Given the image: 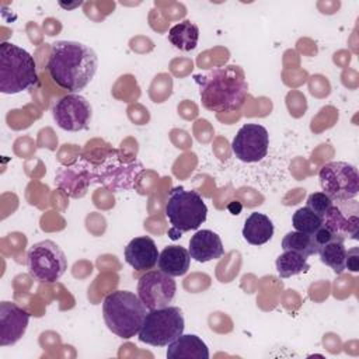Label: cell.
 <instances>
[{
  "label": "cell",
  "instance_id": "6da1fadb",
  "mask_svg": "<svg viewBox=\"0 0 359 359\" xmlns=\"http://www.w3.org/2000/svg\"><path fill=\"white\" fill-rule=\"evenodd\" d=\"M98 57L93 48L76 41H56L46 65L50 79L72 94L84 90L94 79Z\"/></svg>",
  "mask_w": 359,
  "mask_h": 359
},
{
  "label": "cell",
  "instance_id": "7a4b0ae2",
  "mask_svg": "<svg viewBox=\"0 0 359 359\" xmlns=\"http://www.w3.org/2000/svg\"><path fill=\"white\" fill-rule=\"evenodd\" d=\"M203 108L212 112H230L240 109L248 94L244 70L237 65L215 67L195 76Z\"/></svg>",
  "mask_w": 359,
  "mask_h": 359
},
{
  "label": "cell",
  "instance_id": "3957f363",
  "mask_svg": "<svg viewBox=\"0 0 359 359\" xmlns=\"http://www.w3.org/2000/svg\"><path fill=\"white\" fill-rule=\"evenodd\" d=\"M146 310L139 296L128 290L111 292L102 302L105 325L112 334L123 339L139 334L147 314Z\"/></svg>",
  "mask_w": 359,
  "mask_h": 359
},
{
  "label": "cell",
  "instance_id": "277c9868",
  "mask_svg": "<svg viewBox=\"0 0 359 359\" xmlns=\"http://www.w3.org/2000/svg\"><path fill=\"white\" fill-rule=\"evenodd\" d=\"M36 65L31 53L11 43L0 45V91L18 94L38 86Z\"/></svg>",
  "mask_w": 359,
  "mask_h": 359
},
{
  "label": "cell",
  "instance_id": "5b68a950",
  "mask_svg": "<svg viewBox=\"0 0 359 359\" xmlns=\"http://www.w3.org/2000/svg\"><path fill=\"white\" fill-rule=\"evenodd\" d=\"M164 213L171 224L168 236L177 240L181 237V233L199 229L206 220L208 206L196 191L175 187L170 191Z\"/></svg>",
  "mask_w": 359,
  "mask_h": 359
},
{
  "label": "cell",
  "instance_id": "8992f818",
  "mask_svg": "<svg viewBox=\"0 0 359 359\" xmlns=\"http://www.w3.org/2000/svg\"><path fill=\"white\" fill-rule=\"evenodd\" d=\"M184 327L181 309L165 306L147 311L137 337L140 342L151 346H168L184 332Z\"/></svg>",
  "mask_w": 359,
  "mask_h": 359
},
{
  "label": "cell",
  "instance_id": "52a82bcc",
  "mask_svg": "<svg viewBox=\"0 0 359 359\" xmlns=\"http://www.w3.org/2000/svg\"><path fill=\"white\" fill-rule=\"evenodd\" d=\"M29 275L41 283H55L67 269V259L62 248L52 240L31 245L27 254Z\"/></svg>",
  "mask_w": 359,
  "mask_h": 359
},
{
  "label": "cell",
  "instance_id": "ba28073f",
  "mask_svg": "<svg viewBox=\"0 0 359 359\" xmlns=\"http://www.w3.org/2000/svg\"><path fill=\"white\" fill-rule=\"evenodd\" d=\"M323 192L331 201L355 199L359 194V174L355 165L345 161H331L318 172Z\"/></svg>",
  "mask_w": 359,
  "mask_h": 359
},
{
  "label": "cell",
  "instance_id": "9c48e42d",
  "mask_svg": "<svg viewBox=\"0 0 359 359\" xmlns=\"http://www.w3.org/2000/svg\"><path fill=\"white\" fill-rule=\"evenodd\" d=\"M177 292V283L172 276L163 271H147L139 278L137 296L147 310L170 306Z\"/></svg>",
  "mask_w": 359,
  "mask_h": 359
},
{
  "label": "cell",
  "instance_id": "30bf717a",
  "mask_svg": "<svg viewBox=\"0 0 359 359\" xmlns=\"http://www.w3.org/2000/svg\"><path fill=\"white\" fill-rule=\"evenodd\" d=\"M52 115L60 129L79 132L88 128L93 116V108L83 95L67 94L53 104Z\"/></svg>",
  "mask_w": 359,
  "mask_h": 359
},
{
  "label": "cell",
  "instance_id": "8fae6325",
  "mask_svg": "<svg viewBox=\"0 0 359 359\" xmlns=\"http://www.w3.org/2000/svg\"><path fill=\"white\" fill-rule=\"evenodd\" d=\"M268 147V130L259 123L243 125L231 142L233 153L244 163L261 161L266 156Z\"/></svg>",
  "mask_w": 359,
  "mask_h": 359
},
{
  "label": "cell",
  "instance_id": "7c38bea8",
  "mask_svg": "<svg viewBox=\"0 0 359 359\" xmlns=\"http://www.w3.org/2000/svg\"><path fill=\"white\" fill-rule=\"evenodd\" d=\"M323 224L341 240H358L359 236V203L355 199L334 201Z\"/></svg>",
  "mask_w": 359,
  "mask_h": 359
},
{
  "label": "cell",
  "instance_id": "4fadbf2b",
  "mask_svg": "<svg viewBox=\"0 0 359 359\" xmlns=\"http://www.w3.org/2000/svg\"><path fill=\"white\" fill-rule=\"evenodd\" d=\"M29 324V313L11 302L0 303V346L18 342Z\"/></svg>",
  "mask_w": 359,
  "mask_h": 359
},
{
  "label": "cell",
  "instance_id": "5bb4252c",
  "mask_svg": "<svg viewBox=\"0 0 359 359\" xmlns=\"http://www.w3.org/2000/svg\"><path fill=\"white\" fill-rule=\"evenodd\" d=\"M93 181V167L80 161L70 167H60L55 175V184L69 196L81 198Z\"/></svg>",
  "mask_w": 359,
  "mask_h": 359
},
{
  "label": "cell",
  "instance_id": "9a60e30c",
  "mask_svg": "<svg viewBox=\"0 0 359 359\" xmlns=\"http://www.w3.org/2000/svg\"><path fill=\"white\" fill-rule=\"evenodd\" d=\"M125 261L136 271L151 269L157 265L158 250L153 238L147 236L135 237L125 247Z\"/></svg>",
  "mask_w": 359,
  "mask_h": 359
},
{
  "label": "cell",
  "instance_id": "2e32d148",
  "mask_svg": "<svg viewBox=\"0 0 359 359\" xmlns=\"http://www.w3.org/2000/svg\"><path fill=\"white\" fill-rule=\"evenodd\" d=\"M93 167V165H91ZM143 170V165L139 161L129 163L126 165H118V167H93V181L101 182L105 187H109L112 189L116 188H130L132 181L139 175V172Z\"/></svg>",
  "mask_w": 359,
  "mask_h": 359
},
{
  "label": "cell",
  "instance_id": "e0dca14e",
  "mask_svg": "<svg viewBox=\"0 0 359 359\" xmlns=\"http://www.w3.org/2000/svg\"><path fill=\"white\" fill-rule=\"evenodd\" d=\"M189 255L198 262L219 259L224 254L220 237L212 230H198L189 240Z\"/></svg>",
  "mask_w": 359,
  "mask_h": 359
},
{
  "label": "cell",
  "instance_id": "ac0fdd59",
  "mask_svg": "<svg viewBox=\"0 0 359 359\" xmlns=\"http://www.w3.org/2000/svg\"><path fill=\"white\" fill-rule=\"evenodd\" d=\"M168 359H209L208 345L194 334H181L167 348Z\"/></svg>",
  "mask_w": 359,
  "mask_h": 359
},
{
  "label": "cell",
  "instance_id": "d6986e66",
  "mask_svg": "<svg viewBox=\"0 0 359 359\" xmlns=\"http://www.w3.org/2000/svg\"><path fill=\"white\" fill-rule=\"evenodd\" d=\"M191 264L189 251L181 245H167L158 255V269L170 276H182Z\"/></svg>",
  "mask_w": 359,
  "mask_h": 359
},
{
  "label": "cell",
  "instance_id": "ffe728a7",
  "mask_svg": "<svg viewBox=\"0 0 359 359\" xmlns=\"http://www.w3.org/2000/svg\"><path fill=\"white\" fill-rule=\"evenodd\" d=\"M273 236V223L272 220L258 212H252L244 222L243 237L247 243L252 245H262L268 243Z\"/></svg>",
  "mask_w": 359,
  "mask_h": 359
},
{
  "label": "cell",
  "instance_id": "44dd1931",
  "mask_svg": "<svg viewBox=\"0 0 359 359\" xmlns=\"http://www.w3.org/2000/svg\"><path fill=\"white\" fill-rule=\"evenodd\" d=\"M199 39V28L195 22L189 20H184L168 31V41L171 45H174L177 49L189 52L196 48Z\"/></svg>",
  "mask_w": 359,
  "mask_h": 359
},
{
  "label": "cell",
  "instance_id": "7402d4cb",
  "mask_svg": "<svg viewBox=\"0 0 359 359\" xmlns=\"http://www.w3.org/2000/svg\"><path fill=\"white\" fill-rule=\"evenodd\" d=\"M320 259L323 264L330 266L335 273H342L345 271V259H346V248L344 245V240L338 237H332L328 243L323 244L318 248Z\"/></svg>",
  "mask_w": 359,
  "mask_h": 359
},
{
  "label": "cell",
  "instance_id": "603a6c76",
  "mask_svg": "<svg viewBox=\"0 0 359 359\" xmlns=\"http://www.w3.org/2000/svg\"><path fill=\"white\" fill-rule=\"evenodd\" d=\"M275 265H276L278 275L283 279L299 275V273L310 269L307 257H304L296 251H290V250H286L283 254H280L276 258Z\"/></svg>",
  "mask_w": 359,
  "mask_h": 359
},
{
  "label": "cell",
  "instance_id": "cb8c5ba5",
  "mask_svg": "<svg viewBox=\"0 0 359 359\" xmlns=\"http://www.w3.org/2000/svg\"><path fill=\"white\" fill-rule=\"evenodd\" d=\"M282 248L283 251L290 250L296 251L304 257H310L318 252V245L313 236L304 234L300 231H290L287 233L282 240Z\"/></svg>",
  "mask_w": 359,
  "mask_h": 359
},
{
  "label": "cell",
  "instance_id": "d4e9b609",
  "mask_svg": "<svg viewBox=\"0 0 359 359\" xmlns=\"http://www.w3.org/2000/svg\"><path fill=\"white\" fill-rule=\"evenodd\" d=\"M292 224L296 231L313 236L323 226V219L318 217L310 208L304 206L293 213Z\"/></svg>",
  "mask_w": 359,
  "mask_h": 359
},
{
  "label": "cell",
  "instance_id": "484cf974",
  "mask_svg": "<svg viewBox=\"0 0 359 359\" xmlns=\"http://www.w3.org/2000/svg\"><path fill=\"white\" fill-rule=\"evenodd\" d=\"M332 203L334 201H331L324 192H314L307 198V208H310L321 219L328 213Z\"/></svg>",
  "mask_w": 359,
  "mask_h": 359
},
{
  "label": "cell",
  "instance_id": "4316f807",
  "mask_svg": "<svg viewBox=\"0 0 359 359\" xmlns=\"http://www.w3.org/2000/svg\"><path fill=\"white\" fill-rule=\"evenodd\" d=\"M345 269H349L352 272H358L359 271V248L358 247H353L352 250L346 251Z\"/></svg>",
  "mask_w": 359,
  "mask_h": 359
}]
</instances>
